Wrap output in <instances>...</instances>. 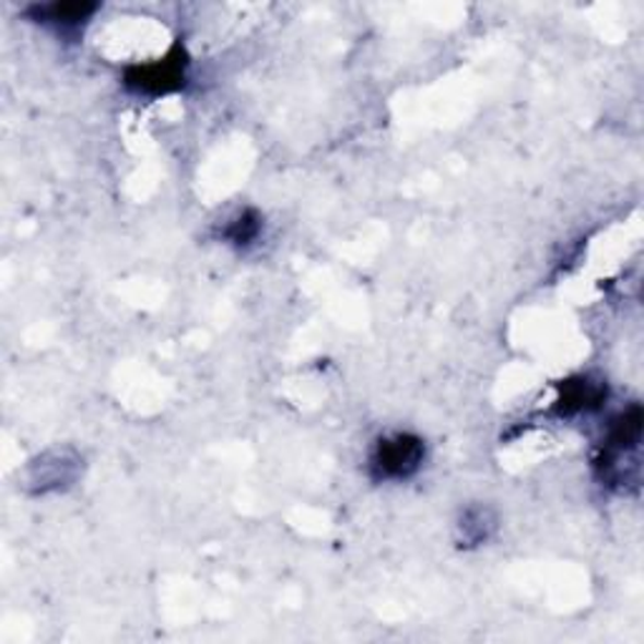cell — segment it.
I'll return each mask as SVG.
<instances>
[{
    "label": "cell",
    "mask_w": 644,
    "mask_h": 644,
    "mask_svg": "<svg viewBox=\"0 0 644 644\" xmlns=\"http://www.w3.org/2000/svg\"><path fill=\"white\" fill-rule=\"evenodd\" d=\"M96 8L98 5H94V3H54V5L33 8V13H36L38 21L71 28V26H79V23L91 19V15L96 13Z\"/></svg>",
    "instance_id": "5"
},
{
    "label": "cell",
    "mask_w": 644,
    "mask_h": 644,
    "mask_svg": "<svg viewBox=\"0 0 644 644\" xmlns=\"http://www.w3.org/2000/svg\"><path fill=\"white\" fill-rule=\"evenodd\" d=\"M605 398L607 388H601L599 383H589L587 378H579L576 383H566L559 403H562V413H582L589 411V408H597Z\"/></svg>",
    "instance_id": "4"
},
{
    "label": "cell",
    "mask_w": 644,
    "mask_h": 644,
    "mask_svg": "<svg viewBox=\"0 0 644 644\" xmlns=\"http://www.w3.org/2000/svg\"><path fill=\"white\" fill-rule=\"evenodd\" d=\"M184 77H187V58H184L182 48H174L162 61L133 66L127 73V83L139 94L159 96L177 91L184 83Z\"/></svg>",
    "instance_id": "3"
},
{
    "label": "cell",
    "mask_w": 644,
    "mask_h": 644,
    "mask_svg": "<svg viewBox=\"0 0 644 644\" xmlns=\"http://www.w3.org/2000/svg\"><path fill=\"white\" fill-rule=\"evenodd\" d=\"M259 230H262V216H259L255 209H245V212L234 216L230 227L224 230V239L237 247H245V245H253V242L259 237Z\"/></svg>",
    "instance_id": "6"
},
{
    "label": "cell",
    "mask_w": 644,
    "mask_h": 644,
    "mask_svg": "<svg viewBox=\"0 0 644 644\" xmlns=\"http://www.w3.org/2000/svg\"><path fill=\"white\" fill-rule=\"evenodd\" d=\"M425 446L411 433L380 438L371 456V471L378 481H406L423 466Z\"/></svg>",
    "instance_id": "1"
},
{
    "label": "cell",
    "mask_w": 644,
    "mask_h": 644,
    "mask_svg": "<svg viewBox=\"0 0 644 644\" xmlns=\"http://www.w3.org/2000/svg\"><path fill=\"white\" fill-rule=\"evenodd\" d=\"M640 438H642V411L640 406L630 408V411L617 415L612 425L607 431V441L601 446V456H599V471H601V481L609 483H619V466L630 454L640 448Z\"/></svg>",
    "instance_id": "2"
}]
</instances>
